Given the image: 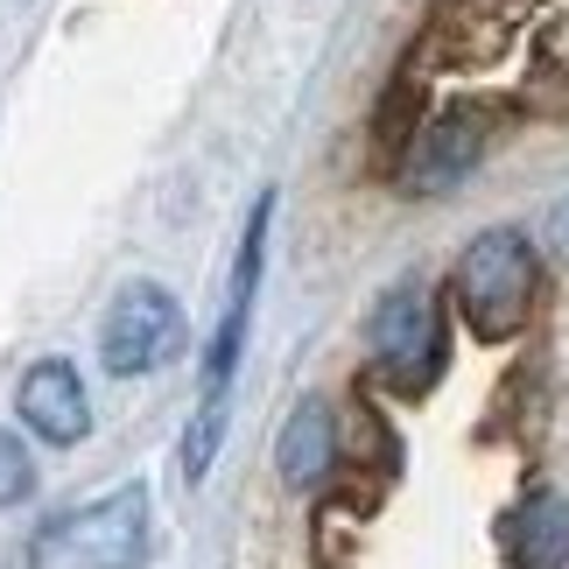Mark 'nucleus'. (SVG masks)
I'll use <instances>...</instances> for the list:
<instances>
[{"label":"nucleus","mask_w":569,"mask_h":569,"mask_svg":"<svg viewBox=\"0 0 569 569\" xmlns=\"http://www.w3.org/2000/svg\"><path fill=\"white\" fill-rule=\"evenodd\" d=\"M148 556V486H113L92 507L42 520L29 569H141Z\"/></svg>","instance_id":"f257e3e1"},{"label":"nucleus","mask_w":569,"mask_h":569,"mask_svg":"<svg viewBox=\"0 0 569 569\" xmlns=\"http://www.w3.org/2000/svg\"><path fill=\"white\" fill-rule=\"evenodd\" d=\"M535 296H541V260L513 226L478 232L457 260V302H465L478 338H513L535 317Z\"/></svg>","instance_id":"f03ea898"},{"label":"nucleus","mask_w":569,"mask_h":569,"mask_svg":"<svg viewBox=\"0 0 569 569\" xmlns=\"http://www.w3.org/2000/svg\"><path fill=\"white\" fill-rule=\"evenodd\" d=\"M183 302L162 289V281H127L113 296V310L99 323V359L113 380H141V373H162L169 359L183 352Z\"/></svg>","instance_id":"7ed1b4c3"},{"label":"nucleus","mask_w":569,"mask_h":569,"mask_svg":"<svg viewBox=\"0 0 569 569\" xmlns=\"http://www.w3.org/2000/svg\"><path fill=\"white\" fill-rule=\"evenodd\" d=\"M366 338H373V359L393 387L422 393L436 380V366H443V302H436V289H422V281H401V289L380 296Z\"/></svg>","instance_id":"20e7f679"},{"label":"nucleus","mask_w":569,"mask_h":569,"mask_svg":"<svg viewBox=\"0 0 569 569\" xmlns=\"http://www.w3.org/2000/svg\"><path fill=\"white\" fill-rule=\"evenodd\" d=\"M14 415H21V429H36L42 443H57V450L84 443L92 401H84L78 366L71 359H36L29 373H21V387H14Z\"/></svg>","instance_id":"39448f33"},{"label":"nucleus","mask_w":569,"mask_h":569,"mask_svg":"<svg viewBox=\"0 0 569 569\" xmlns=\"http://www.w3.org/2000/svg\"><path fill=\"white\" fill-rule=\"evenodd\" d=\"M478 156H486V113H478V106H457V113L429 120L422 134H415L408 162H401V183L408 190H457L478 169Z\"/></svg>","instance_id":"423d86ee"},{"label":"nucleus","mask_w":569,"mask_h":569,"mask_svg":"<svg viewBox=\"0 0 569 569\" xmlns=\"http://www.w3.org/2000/svg\"><path fill=\"white\" fill-rule=\"evenodd\" d=\"M338 465V422L323 401H296L289 422H281V443H274V471L289 492H317Z\"/></svg>","instance_id":"0eeeda50"},{"label":"nucleus","mask_w":569,"mask_h":569,"mask_svg":"<svg viewBox=\"0 0 569 569\" xmlns=\"http://www.w3.org/2000/svg\"><path fill=\"white\" fill-rule=\"evenodd\" d=\"M499 541H507V556H513L520 569H562V562H569V499L549 492V486L528 492V499L507 513Z\"/></svg>","instance_id":"6e6552de"},{"label":"nucleus","mask_w":569,"mask_h":569,"mask_svg":"<svg viewBox=\"0 0 569 569\" xmlns=\"http://www.w3.org/2000/svg\"><path fill=\"white\" fill-rule=\"evenodd\" d=\"M218 436H226V401H204V408H197V422H190V436H183V478H190V486L211 471Z\"/></svg>","instance_id":"1a4fd4ad"},{"label":"nucleus","mask_w":569,"mask_h":569,"mask_svg":"<svg viewBox=\"0 0 569 569\" xmlns=\"http://www.w3.org/2000/svg\"><path fill=\"white\" fill-rule=\"evenodd\" d=\"M36 492V457L14 429H0V507H21Z\"/></svg>","instance_id":"9d476101"},{"label":"nucleus","mask_w":569,"mask_h":569,"mask_svg":"<svg viewBox=\"0 0 569 569\" xmlns=\"http://www.w3.org/2000/svg\"><path fill=\"white\" fill-rule=\"evenodd\" d=\"M549 253H556V260H569V197L549 211Z\"/></svg>","instance_id":"9b49d317"}]
</instances>
